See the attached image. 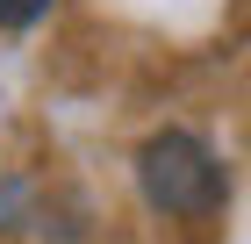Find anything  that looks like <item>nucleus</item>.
<instances>
[{
    "instance_id": "f257e3e1",
    "label": "nucleus",
    "mask_w": 251,
    "mask_h": 244,
    "mask_svg": "<svg viewBox=\"0 0 251 244\" xmlns=\"http://www.w3.org/2000/svg\"><path fill=\"white\" fill-rule=\"evenodd\" d=\"M136 180H144L151 208H165V216H208V208L223 201V165H215V151L201 144V136H187V130L151 136L144 158H136Z\"/></svg>"
},
{
    "instance_id": "f03ea898",
    "label": "nucleus",
    "mask_w": 251,
    "mask_h": 244,
    "mask_svg": "<svg viewBox=\"0 0 251 244\" xmlns=\"http://www.w3.org/2000/svg\"><path fill=\"white\" fill-rule=\"evenodd\" d=\"M50 15V0H0V29H29Z\"/></svg>"
}]
</instances>
